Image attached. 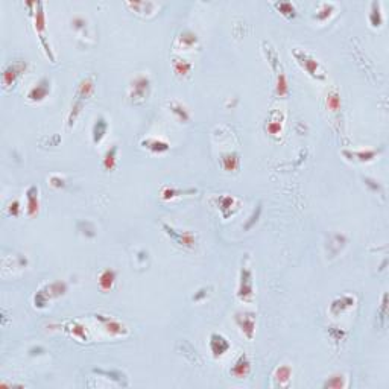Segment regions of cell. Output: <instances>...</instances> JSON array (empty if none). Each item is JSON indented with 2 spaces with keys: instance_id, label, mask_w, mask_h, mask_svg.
I'll list each match as a JSON object with an SVG mask.
<instances>
[{
  "instance_id": "6da1fadb",
  "label": "cell",
  "mask_w": 389,
  "mask_h": 389,
  "mask_svg": "<svg viewBox=\"0 0 389 389\" xmlns=\"http://www.w3.org/2000/svg\"><path fill=\"white\" fill-rule=\"evenodd\" d=\"M93 88H94V84H93L91 78H85V79L81 81L78 91H76V97L71 104V110H70V114H68V120H67L68 128H71L73 125H75V122L78 120V117H79V114H81V111L85 105V101L93 93Z\"/></svg>"
},
{
  "instance_id": "7a4b0ae2",
  "label": "cell",
  "mask_w": 389,
  "mask_h": 389,
  "mask_svg": "<svg viewBox=\"0 0 389 389\" xmlns=\"http://www.w3.org/2000/svg\"><path fill=\"white\" fill-rule=\"evenodd\" d=\"M292 55L297 60V63L300 64V67L307 73V75L313 79H318V81H324L325 79V71L324 68L321 67L320 61L313 58L310 54L304 52L303 49H294L292 51Z\"/></svg>"
},
{
  "instance_id": "3957f363",
  "label": "cell",
  "mask_w": 389,
  "mask_h": 389,
  "mask_svg": "<svg viewBox=\"0 0 389 389\" xmlns=\"http://www.w3.org/2000/svg\"><path fill=\"white\" fill-rule=\"evenodd\" d=\"M65 292H67V283H64V281H54L51 284H46L35 294L34 304H35V307L43 309L52 298L61 297Z\"/></svg>"
},
{
  "instance_id": "277c9868",
  "label": "cell",
  "mask_w": 389,
  "mask_h": 389,
  "mask_svg": "<svg viewBox=\"0 0 389 389\" xmlns=\"http://www.w3.org/2000/svg\"><path fill=\"white\" fill-rule=\"evenodd\" d=\"M151 93V79L146 75H138L134 78L130 87V99L134 104H143Z\"/></svg>"
},
{
  "instance_id": "5b68a950",
  "label": "cell",
  "mask_w": 389,
  "mask_h": 389,
  "mask_svg": "<svg viewBox=\"0 0 389 389\" xmlns=\"http://www.w3.org/2000/svg\"><path fill=\"white\" fill-rule=\"evenodd\" d=\"M34 26H35V31L38 34V38L44 47V52L46 55L51 58V61H55V55L52 52V47L49 44V41L46 40V35H44V31H46V15H44V9H43V3L41 2H37L35 3V11H34Z\"/></svg>"
},
{
  "instance_id": "8992f818",
  "label": "cell",
  "mask_w": 389,
  "mask_h": 389,
  "mask_svg": "<svg viewBox=\"0 0 389 389\" xmlns=\"http://www.w3.org/2000/svg\"><path fill=\"white\" fill-rule=\"evenodd\" d=\"M28 70V63L24 60H14L12 63H9L3 73H2V84H3V88H11L15 85V82L18 81V78L21 75H24Z\"/></svg>"
},
{
  "instance_id": "52a82bcc",
  "label": "cell",
  "mask_w": 389,
  "mask_h": 389,
  "mask_svg": "<svg viewBox=\"0 0 389 389\" xmlns=\"http://www.w3.org/2000/svg\"><path fill=\"white\" fill-rule=\"evenodd\" d=\"M237 297L239 300L251 303L254 298V287H253V274L247 264L242 266L240 277H239V287H237Z\"/></svg>"
},
{
  "instance_id": "ba28073f",
  "label": "cell",
  "mask_w": 389,
  "mask_h": 389,
  "mask_svg": "<svg viewBox=\"0 0 389 389\" xmlns=\"http://www.w3.org/2000/svg\"><path fill=\"white\" fill-rule=\"evenodd\" d=\"M163 230L166 231V234L172 239L174 242H177L178 245L184 247V248H194L196 247V236H194L192 231H180V230H175L172 227H169L167 224H163Z\"/></svg>"
},
{
  "instance_id": "9c48e42d",
  "label": "cell",
  "mask_w": 389,
  "mask_h": 389,
  "mask_svg": "<svg viewBox=\"0 0 389 389\" xmlns=\"http://www.w3.org/2000/svg\"><path fill=\"white\" fill-rule=\"evenodd\" d=\"M236 324L239 325L240 331L247 336V339H253L254 337V331H256V315L251 312H237L236 316Z\"/></svg>"
},
{
  "instance_id": "30bf717a",
  "label": "cell",
  "mask_w": 389,
  "mask_h": 389,
  "mask_svg": "<svg viewBox=\"0 0 389 389\" xmlns=\"http://www.w3.org/2000/svg\"><path fill=\"white\" fill-rule=\"evenodd\" d=\"M208 345H210V351L213 353V357H214V359L222 357V356H224L225 353H228L230 348H231V344L228 342V339H227L224 334H221V333H213V334L210 336Z\"/></svg>"
},
{
  "instance_id": "8fae6325",
  "label": "cell",
  "mask_w": 389,
  "mask_h": 389,
  "mask_svg": "<svg viewBox=\"0 0 389 389\" xmlns=\"http://www.w3.org/2000/svg\"><path fill=\"white\" fill-rule=\"evenodd\" d=\"M96 320H99L105 328V331L110 334V336H127L128 334V328L119 323L117 320L111 318V316H105V315H101V313H97L96 315Z\"/></svg>"
},
{
  "instance_id": "7c38bea8",
  "label": "cell",
  "mask_w": 389,
  "mask_h": 389,
  "mask_svg": "<svg viewBox=\"0 0 389 389\" xmlns=\"http://www.w3.org/2000/svg\"><path fill=\"white\" fill-rule=\"evenodd\" d=\"M51 93V81L49 78H41L28 93V101L34 102V104H38V102H43L46 97Z\"/></svg>"
},
{
  "instance_id": "4fadbf2b",
  "label": "cell",
  "mask_w": 389,
  "mask_h": 389,
  "mask_svg": "<svg viewBox=\"0 0 389 389\" xmlns=\"http://www.w3.org/2000/svg\"><path fill=\"white\" fill-rule=\"evenodd\" d=\"M40 211V189L29 186L26 189V213L28 216H37Z\"/></svg>"
},
{
  "instance_id": "5bb4252c",
  "label": "cell",
  "mask_w": 389,
  "mask_h": 389,
  "mask_svg": "<svg viewBox=\"0 0 389 389\" xmlns=\"http://www.w3.org/2000/svg\"><path fill=\"white\" fill-rule=\"evenodd\" d=\"M250 371H251V362H250L248 356L247 354H240L236 359L234 365L231 367L230 374L234 376L236 379H245L250 374Z\"/></svg>"
},
{
  "instance_id": "9a60e30c",
  "label": "cell",
  "mask_w": 389,
  "mask_h": 389,
  "mask_svg": "<svg viewBox=\"0 0 389 389\" xmlns=\"http://www.w3.org/2000/svg\"><path fill=\"white\" fill-rule=\"evenodd\" d=\"M356 303L354 297L351 295H342V297H339L336 300H333V303L330 304V313L333 316H339V315H342L347 309L353 307Z\"/></svg>"
},
{
  "instance_id": "2e32d148",
  "label": "cell",
  "mask_w": 389,
  "mask_h": 389,
  "mask_svg": "<svg viewBox=\"0 0 389 389\" xmlns=\"http://www.w3.org/2000/svg\"><path fill=\"white\" fill-rule=\"evenodd\" d=\"M107 131H108V122L104 116H99L94 120V125H93V130H91L93 143L99 144L104 140V137L107 135Z\"/></svg>"
},
{
  "instance_id": "e0dca14e",
  "label": "cell",
  "mask_w": 389,
  "mask_h": 389,
  "mask_svg": "<svg viewBox=\"0 0 389 389\" xmlns=\"http://www.w3.org/2000/svg\"><path fill=\"white\" fill-rule=\"evenodd\" d=\"M141 146L144 149H148L154 154H163V152H167L170 149V146L167 141L164 140H158V138H144L141 141Z\"/></svg>"
},
{
  "instance_id": "ac0fdd59",
  "label": "cell",
  "mask_w": 389,
  "mask_h": 389,
  "mask_svg": "<svg viewBox=\"0 0 389 389\" xmlns=\"http://www.w3.org/2000/svg\"><path fill=\"white\" fill-rule=\"evenodd\" d=\"M290 379H292V368L289 365H281L275 370V374H274V382L277 386L280 388H286L289 386L290 383Z\"/></svg>"
},
{
  "instance_id": "d6986e66",
  "label": "cell",
  "mask_w": 389,
  "mask_h": 389,
  "mask_svg": "<svg viewBox=\"0 0 389 389\" xmlns=\"http://www.w3.org/2000/svg\"><path fill=\"white\" fill-rule=\"evenodd\" d=\"M239 208L237 207V201L233 198V196H228V194H225V196H221V198H217V208L221 210L222 216L227 219L230 214H233L234 211L231 208Z\"/></svg>"
},
{
  "instance_id": "ffe728a7",
  "label": "cell",
  "mask_w": 389,
  "mask_h": 389,
  "mask_svg": "<svg viewBox=\"0 0 389 389\" xmlns=\"http://www.w3.org/2000/svg\"><path fill=\"white\" fill-rule=\"evenodd\" d=\"M114 283H116V272L113 269H105V271L101 272V275H99V287L104 292L111 290Z\"/></svg>"
},
{
  "instance_id": "44dd1931",
  "label": "cell",
  "mask_w": 389,
  "mask_h": 389,
  "mask_svg": "<svg viewBox=\"0 0 389 389\" xmlns=\"http://www.w3.org/2000/svg\"><path fill=\"white\" fill-rule=\"evenodd\" d=\"M190 193H196L194 189H189V190H177L174 187H169V186H164L161 189V199L163 201H169V199H174L177 196H181V194H190Z\"/></svg>"
},
{
  "instance_id": "7402d4cb",
  "label": "cell",
  "mask_w": 389,
  "mask_h": 389,
  "mask_svg": "<svg viewBox=\"0 0 389 389\" xmlns=\"http://www.w3.org/2000/svg\"><path fill=\"white\" fill-rule=\"evenodd\" d=\"M178 43H180V47H183L184 51H189V49H192L198 43V35L192 31H183L181 35L178 37Z\"/></svg>"
},
{
  "instance_id": "603a6c76",
  "label": "cell",
  "mask_w": 389,
  "mask_h": 389,
  "mask_svg": "<svg viewBox=\"0 0 389 389\" xmlns=\"http://www.w3.org/2000/svg\"><path fill=\"white\" fill-rule=\"evenodd\" d=\"M344 155L345 157H350V160H357V161H371L376 158L377 155V151H373V149H368V151H357V152H348V151H344Z\"/></svg>"
},
{
  "instance_id": "cb8c5ba5",
  "label": "cell",
  "mask_w": 389,
  "mask_h": 389,
  "mask_svg": "<svg viewBox=\"0 0 389 389\" xmlns=\"http://www.w3.org/2000/svg\"><path fill=\"white\" fill-rule=\"evenodd\" d=\"M172 67H174V71L178 76H187L192 70V64L187 60H183V58H174Z\"/></svg>"
},
{
  "instance_id": "d4e9b609",
  "label": "cell",
  "mask_w": 389,
  "mask_h": 389,
  "mask_svg": "<svg viewBox=\"0 0 389 389\" xmlns=\"http://www.w3.org/2000/svg\"><path fill=\"white\" fill-rule=\"evenodd\" d=\"M116 163H117V146L113 144L111 148L105 152L102 164H104L105 170H110V172H111V170L116 167Z\"/></svg>"
},
{
  "instance_id": "484cf974",
  "label": "cell",
  "mask_w": 389,
  "mask_h": 389,
  "mask_svg": "<svg viewBox=\"0 0 389 389\" xmlns=\"http://www.w3.org/2000/svg\"><path fill=\"white\" fill-rule=\"evenodd\" d=\"M169 108H170V111H172V113L177 116V119H178L180 122H187V120L190 119L189 110H187V108H186V107H184L181 102H177V101L170 102Z\"/></svg>"
},
{
  "instance_id": "4316f807",
  "label": "cell",
  "mask_w": 389,
  "mask_h": 389,
  "mask_svg": "<svg viewBox=\"0 0 389 389\" xmlns=\"http://www.w3.org/2000/svg\"><path fill=\"white\" fill-rule=\"evenodd\" d=\"M221 163H222V167L228 172H233L239 167V155L234 154V152H228V154H224L222 158H221Z\"/></svg>"
},
{
  "instance_id": "83f0119b",
  "label": "cell",
  "mask_w": 389,
  "mask_h": 389,
  "mask_svg": "<svg viewBox=\"0 0 389 389\" xmlns=\"http://www.w3.org/2000/svg\"><path fill=\"white\" fill-rule=\"evenodd\" d=\"M345 376L344 374H334L330 379H327L323 385L324 389H340L345 388Z\"/></svg>"
},
{
  "instance_id": "f1b7e54d",
  "label": "cell",
  "mask_w": 389,
  "mask_h": 389,
  "mask_svg": "<svg viewBox=\"0 0 389 389\" xmlns=\"http://www.w3.org/2000/svg\"><path fill=\"white\" fill-rule=\"evenodd\" d=\"M383 21L382 17V11H380V3L379 2H373L371 3V14H370V23L373 28H379Z\"/></svg>"
},
{
  "instance_id": "f546056e",
  "label": "cell",
  "mask_w": 389,
  "mask_h": 389,
  "mask_svg": "<svg viewBox=\"0 0 389 389\" xmlns=\"http://www.w3.org/2000/svg\"><path fill=\"white\" fill-rule=\"evenodd\" d=\"M275 8L280 11L281 15H284L286 18H295L297 17V9L295 6L292 5L290 2H280V3H275Z\"/></svg>"
},
{
  "instance_id": "4dcf8cb0",
  "label": "cell",
  "mask_w": 389,
  "mask_h": 389,
  "mask_svg": "<svg viewBox=\"0 0 389 389\" xmlns=\"http://www.w3.org/2000/svg\"><path fill=\"white\" fill-rule=\"evenodd\" d=\"M277 94L280 97L283 96H287L289 94V85H287V79H286V75L283 71L278 73V76H277V88H275Z\"/></svg>"
},
{
  "instance_id": "1f68e13d",
  "label": "cell",
  "mask_w": 389,
  "mask_h": 389,
  "mask_svg": "<svg viewBox=\"0 0 389 389\" xmlns=\"http://www.w3.org/2000/svg\"><path fill=\"white\" fill-rule=\"evenodd\" d=\"M283 130V117L281 119H271L269 122H267V125H266V131L269 132L271 135H278Z\"/></svg>"
},
{
  "instance_id": "d6a6232c",
  "label": "cell",
  "mask_w": 389,
  "mask_h": 389,
  "mask_svg": "<svg viewBox=\"0 0 389 389\" xmlns=\"http://www.w3.org/2000/svg\"><path fill=\"white\" fill-rule=\"evenodd\" d=\"M333 11H334V5H333V3H323V5H321V9L316 11L315 18L320 20V21H324V20H327V18L333 14Z\"/></svg>"
},
{
  "instance_id": "836d02e7",
  "label": "cell",
  "mask_w": 389,
  "mask_h": 389,
  "mask_svg": "<svg viewBox=\"0 0 389 389\" xmlns=\"http://www.w3.org/2000/svg\"><path fill=\"white\" fill-rule=\"evenodd\" d=\"M327 107L331 111H337L340 108V94L336 90L328 93V96H327Z\"/></svg>"
},
{
  "instance_id": "e575fe53",
  "label": "cell",
  "mask_w": 389,
  "mask_h": 389,
  "mask_svg": "<svg viewBox=\"0 0 389 389\" xmlns=\"http://www.w3.org/2000/svg\"><path fill=\"white\" fill-rule=\"evenodd\" d=\"M260 213H261V204H259V205L256 207V210H254V211H253V214L250 216V219L247 221V224L243 225V228H245V230H250V228H251V227H253V225H254L257 221H259Z\"/></svg>"
},
{
  "instance_id": "d590c367",
  "label": "cell",
  "mask_w": 389,
  "mask_h": 389,
  "mask_svg": "<svg viewBox=\"0 0 389 389\" xmlns=\"http://www.w3.org/2000/svg\"><path fill=\"white\" fill-rule=\"evenodd\" d=\"M71 325H73V330H71V333L75 334L76 337H81V339H84V340H87V339H88V336H87V331H85V327H82V325H81V324H78V323H73Z\"/></svg>"
},
{
  "instance_id": "8d00e7d4",
  "label": "cell",
  "mask_w": 389,
  "mask_h": 389,
  "mask_svg": "<svg viewBox=\"0 0 389 389\" xmlns=\"http://www.w3.org/2000/svg\"><path fill=\"white\" fill-rule=\"evenodd\" d=\"M20 211H21V207H20V202L15 199V201H12L11 204H9V207H8V213H9V216H14V217H17V216H20Z\"/></svg>"
},
{
  "instance_id": "74e56055",
  "label": "cell",
  "mask_w": 389,
  "mask_h": 389,
  "mask_svg": "<svg viewBox=\"0 0 389 389\" xmlns=\"http://www.w3.org/2000/svg\"><path fill=\"white\" fill-rule=\"evenodd\" d=\"M49 181H51V186H54V187H64V178H61L58 175H52Z\"/></svg>"
},
{
  "instance_id": "f35d334b",
  "label": "cell",
  "mask_w": 389,
  "mask_h": 389,
  "mask_svg": "<svg viewBox=\"0 0 389 389\" xmlns=\"http://www.w3.org/2000/svg\"><path fill=\"white\" fill-rule=\"evenodd\" d=\"M207 292H208V290H207L205 287H204V289H199L198 294H194V295L192 297V300H193V301H199V300L205 298V297H207Z\"/></svg>"
}]
</instances>
